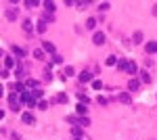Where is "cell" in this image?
Returning <instances> with one entry per match:
<instances>
[{"mask_svg": "<svg viewBox=\"0 0 157 140\" xmlns=\"http://www.w3.org/2000/svg\"><path fill=\"white\" fill-rule=\"evenodd\" d=\"M53 61H55V63H61V61H63V57H61V55H55V59H53Z\"/></svg>", "mask_w": 157, "mask_h": 140, "instance_id": "obj_35", "label": "cell"}, {"mask_svg": "<svg viewBox=\"0 0 157 140\" xmlns=\"http://www.w3.org/2000/svg\"><path fill=\"white\" fill-rule=\"evenodd\" d=\"M38 107H40V109H48V103H46V101H40Z\"/></svg>", "mask_w": 157, "mask_h": 140, "instance_id": "obj_32", "label": "cell"}, {"mask_svg": "<svg viewBox=\"0 0 157 140\" xmlns=\"http://www.w3.org/2000/svg\"><path fill=\"white\" fill-rule=\"evenodd\" d=\"M42 50H44V52H55V44L44 42V44H42Z\"/></svg>", "mask_w": 157, "mask_h": 140, "instance_id": "obj_7", "label": "cell"}, {"mask_svg": "<svg viewBox=\"0 0 157 140\" xmlns=\"http://www.w3.org/2000/svg\"><path fill=\"white\" fill-rule=\"evenodd\" d=\"M21 101H23L27 107H34L36 105V98L32 96V92H23V94H21Z\"/></svg>", "mask_w": 157, "mask_h": 140, "instance_id": "obj_1", "label": "cell"}, {"mask_svg": "<svg viewBox=\"0 0 157 140\" xmlns=\"http://www.w3.org/2000/svg\"><path fill=\"white\" fill-rule=\"evenodd\" d=\"M46 27H48V25H46V19H42V21H38V27H36V29H38L40 34H44V32H46Z\"/></svg>", "mask_w": 157, "mask_h": 140, "instance_id": "obj_8", "label": "cell"}, {"mask_svg": "<svg viewBox=\"0 0 157 140\" xmlns=\"http://www.w3.org/2000/svg\"><path fill=\"white\" fill-rule=\"evenodd\" d=\"M86 111H88V109H86V105H80V103H78L76 113H78V115H82V117H86Z\"/></svg>", "mask_w": 157, "mask_h": 140, "instance_id": "obj_9", "label": "cell"}, {"mask_svg": "<svg viewBox=\"0 0 157 140\" xmlns=\"http://www.w3.org/2000/svg\"><path fill=\"white\" fill-rule=\"evenodd\" d=\"M76 140H82V138H76Z\"/></svg>", "mask_w": 157, "mask_h": 140, "instance_id": "obj_36", "label": "cell"}, {"mask_svg": "<svg viewBox=\"0 0 157 140\" xmlns=\"http://www.w3.org/2000/svg\"><path fill=\"white\" fill-rule=\"evenodd\" d=\"M120 101H122V103H126V105H130V101H132V98H130L128 92H122V94H120Z\"/></svg>", "mask_w": 157, "mask_h": 140, "instance_id": "obj_14", "label": "cell"}, {"mask_svg": "<svg viewBox=\"0 0 157 140\" xmlns=\"http://www.w3.org/2000/svg\"><path fill=\"white\" fill-rule=\"evenodd\" d=\"M147 52L149 55H155L157 52V42H147Z\"/></svg>", "mask_w": 157, "mask_h": 140, "instance_id": "obj_5", "label": "cell"}, {"mask_svg": "<svg viewBox=\"0 0 157 140\" xmlns=\"http://www.w3.org/2000/svg\"><path fill=\"white\" fill-rule=\"evenodd\" d=\"M97 101H99V105H107V98H105V96H99Z\"/></svg>", "mask_w": 157, "mask_h": 140, "instance_id": "obj_34", "label": "cell"}, {"mask_svg": "<svg viewBox=\"0 0 157 140\" xmlns=\"http://www.w3.org/2000/svg\"><path fill=\"white\" fill-rule=\"evenodd\" d=\"M86 27H90V29H92V27H97V19H92V17H90V19L86 21Z\"/></svg>", "mask_w": 157, "mask_h": 140, "instance_id": "obj_20", "label": "cell"}, {"mask_svg": "<svg viewBox=\"0 0 157 140\" xmlns=\"http://www.w3.org/2000/svg\"><path fill=\"white\" fill-rule=\"evenodd\" d=\"M9 103H11L13 111H21V109H19V103H17V96H9Z\"/></svg>", "mask_w": 157, "mask_h": 140, "instance_id": "obj_11", "label": "cell"}, {"mask_svg": "<svg viewBox=\"0 0 157 140\" xmlns=\"http://www.w3.org/2000/svg\"><path fill=\"white\" fill-rule=\"evenodd\" d=\"M76 71H73V67H65V75H73Z\"/></svg>", "mask_w": 157, "mask_h": 140, "instance_id": "obj_31", "label": "cell"}, {"mask_svg": "<svg viewBox=\"0 0 157 140\" xmlns=\"http://www.w3.org/2000/svg\"><path fill=\"white\" fill-rule=\"evenodd\" d=\"M134 42H136V44H138V42H143V34H140V32L134 34Z\"/></svg>", "mask_w": 157, "mask_h": 140, "instance_id": "obj_25", "label": "cell"}, {"mask_svg": "<svg viewBox=\"0 0 157 140\" xmlns=\"http://www.w3.org/2000/svg\"><path fill=\"white\" fill-rule=\"evenodd\" d=\"M92 42H94L97 46H103V44H105V34H103V32H94Z\"/></svg>", "mask_w": 157, "mask_h": 140, "instance_id": "obj_2", "label": "cell"}, {"mask_svg": "<svg viewBox=\"0 0 157 140\" xmlns=\"http://www.w3.org/2000/svg\"><path fill=\"white\" fill-rule=\"evenodd\" d=\"M99 11H109V2H101L99 4Z\"/></svg>", "mask_w": 157, "mask_h": 140, "instance_id": "obj_26", "label": "cell"}, {"mask_svg": "<svg viewBox=\"0 0 157 140\" xmlns=\"http://www.w3.org/2000/svg\"><path fill=\"white\" fill-rule=\"evenodd\" d=\"M80 123H82V126H90V119H88V117H82Z\"/></svg>", "mask_w": 157, "mask_h": 140, "instance_id": "obj_33", "label": "cell"}, {"mask_svg": "<svg viewBox=\"0 0 157 140\" xmlns=\"http://www.w3.org/2000/svg\"><path fill=\"white\" fill-rule=\"evenodd\" d=\"M25 6H38V0H25Z\"/></svg>", "mask_w": 157, "mask_h": 140, "instance_id": "obj_30", "label": "cell"}, {"mask_svg": "<svg viewBox=\"0 0 157 140\" xmlns=\"http://www.w3.org/2000/svg\"><path fill=\"white\" fill-rule=\"evenodd\" d=\"M34 57H36V59H42V57H44V50H40V48L34 50Z\"/></svg>", "mask_w": 157, "mask_h": 140, "instance_id": "obj_28", "label": "cell"}, {"mask_svg": "<svg viewBox=\"0 0 157 140\" xmlns=\"http://www.w3.org/2000/svg\"><path fill=\"white\" fill-rule=\"evenodd\" d=\"M6 17H9L11 21H13V19H17V11H9V13H6Z\"/></svg>", "mask_w": 157, "mask_h": 140, "instance_id": "obj_27", "label": "cell"}, {"mask_svg": "<svg viewBox=\"0 0 157 140\" xmlns=\"http://www.w3.org/2000/svg\"><path fill=\"white\" fill-rule=\"evenodd\" d=\"M138 86H140V80H136V78H132L130 82H128V88L134 92V90H138Z\"/></svg>", "mask_w": 157, "mask_h": 140, "instance_id": "obj_4", "label": "cell"}, {"mask_svg": "<svg viewBox=\"0 0 157 140\" xmlns=\"http://www.w3.org/2000/svg\"><path fill=\"white\" fill-rule=\"evenodd\" d=\"M21 119H23V123H34L36 121L34 115H30V113H23V115H21Z\"/></svg>", "mask_w": 157, "mask_h": 140, "instance_id": "obj_10", "label": "cell"}, {"mask_svg": "<svg viewBox=\"0 0 157 140\" xmlns=\"http://www.w3.org/2000/svg\"><path fill=\"white\" fill-rule=\"evenodd\" d=\"M15 65H17L15 59H4V69H11V67H15Z\"/></svg>", "mask_w": 157, "mask_h": 140, "instance_id": "obj_16", "label": "cell"}, {"mask_svg": "<svg viewBox=\"0 0 157 140\" xmlns=\"http://www.w3.org/2000/svg\"><path fill=\"white\" fill-rule=\"evenodd\" d=\"M57 103H63V105H65V103H67V96H65V94H59V96H57Z\"/></svg>", "mask_w": 157, "mask_h": 140, "instance_id": "obj_29", "label": "cell"}, {"mask_svg": "<svg viewBox=\"0 0 157 140\" xmlns=\"http://www.w3.org/2000/svg\"><path fill=\"white\" fill-rule=\"evenodd\" d=\"M71 134H73L76 138H80V136H82V130H80V128L76 126V128H71Z\"/></svg>", "mask_w": 157, "mask_h": 140, "instance_id": "obj_23", "label": "cell"}, {"mask_svg": "<svg viewBox=\"0 0 157 140\" xmlns=\"http://www.w3.org/2000/svg\"><path fill=\"white\" fill-rule=\"evenodd\" d=\"M124 71H128V73H136V71H138V67H136V63L128 61V63H126V69H124Z\"/></svg>", "mask_w": 157, "mask_h": 140, "instance_id": "obj_3", "label": "cell"}, {"mask_svg": "<svg viewBox=\"0 0 157 140\" xmlns=\"http://www.w3.org/2000/svg\"><path fill=\"white\" fill-rule=\"evenodd\" d=\"M32 96H34L36 101H38V98H42V90H40V88H38V90H34V92H32Z\"/></svg>", "mask_w": 157, "mask_h": 140, "instance_id": "obj_24", "label": "cell"}, {"mask_svg": "<svg viewBox=\"0 0 157 140\" xmlns=\"http://www.w3.org/2000/svg\"><path fill=\"white\" fill-rule=\"evenodd\" d=\"M32 29H34V23H32L30 19H25V21H23V32H32Z\"/></svg>", "mask_w": 157, "mask_h": 140, "instance_id": "obj_13", "label": "cell"}, {"mask_svg": "<svg viewBox=\"0 0 157 140\" xmlns=\"http://www.w3.org/2000/svg\"><path fill=\"white\" fill-rule=\"evenodd\" d=\"M140 82H143V84H149V82H151V75H149L147 71H140Z\"/></svg>", "mask_w": 157, "mask_h": 140, "instance_id": "obj_17", "label": "cell"}, {"mask_svg": "<svg viewBox=\"0 0 157 140\" xmlns=\"http://www.w3.org/2000/svg\"><path fill=\"white\" fill-rule=\"evenodd\" d=\"M44 9L48 13H55V2H44Z\"/></svg>", "mask_w": 157, "mask_h": 140, "instance_id": "obj_19", "label": "cell"}, {"mask_svg": "<svg viewBox=\"0 0 157 140\" xmlns=\"http://www.w3.org/2000/svg\"><path fill=\"white\" fill-rule=\"evenodd\" d=\"M117 63H120V59H117L115 55H111V57L107 59V65H109V67H113V65H117Z\"/></svg>", "mask_w": 157, "mask_h": 140, "instance_id": "obj_12", "label": "cell"}, {"mask_svg": "<svg viewBox=\"0 0 157 140\" xmlns=\"http://www.w3.org/2000/svg\"><path fill=\"white\" fill-rule=\"evenodd\" d=\"M13 55H17V57H25V50H23V48H19V46H13Z\"/></svg>", "mask_w": 157, "mask_h": 140, "instance_id": "obj_15", "label": "cell"}, {"mask_svg": "<svg viewBox=\"0 0 157 140\" xmlns=\"http://www.w3.org/2000/svg\"><path fill=\"white\" fill-rule=\"evenodd\" d=\"M92 80V73L90 71H82L80 73V82H90Z\"/></svg>", "mask_w": 157, "mask_h": 140, "instance_id": "obj_6", "label": "cell"}, {"mask_svg": "<svg viewBox=\"0 0 157 140\" xmlns=\"http://www.w3.org/2000/svg\"><path fill=\"white\" fill-rule=\"evenodd\" d=\"M78 101H80L82 105H86V103H88V96H86V94H80V92H78Z\"/></svg>", "mask_w": 157, "mask_h": 140, "instance_id": "obj_22", "label": "cell"}, {"mask_svg": "<svg viewBox=\"0 0 157 140\" xmlns=\"http://www.w3.org/2000/svg\"><path fill=\"white\" fill-rule=\"evenodd\" d=\"M25 88H27V90H30V88L38 90V82H36V80H27V82H25Z\"/></svg>", "mask_w": 157, "mask_h": 140, "instance_id": "obj_18", "label": "cell"}, {"mask_svg": "<svg viewBox=\"0 0 157 140\" xmlns=\"http://www.w3.org/2000/svg\"><path fill=\"white\" fill-rule=\"evenodd\" d=\"M92 88H94V90H101V88H103V82H101V80H92Z\"/></svg>", "mask_w": 157, "mask_h": 140, "instance_id": "obj_21", "label": "cell"}]
</instances>
